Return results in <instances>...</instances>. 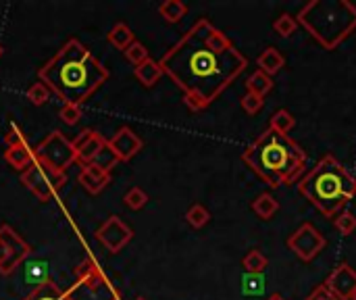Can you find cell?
<instances>
[{
  "mask_svg": "<svg viewBox=\"0 0 356 300\" xmlns=\"http://www.w3.org/2000/svg\"><path fill=\"white\" fill-rule=\"evenodd\" d=\"M106 144V140L94 132V130H84L75 140H73V148H75V159L80 161V165H88L94 161V157L100 152V148Z\"/></svg>",
  "mask_w": 356,
  "mask_h": 300,
  "instance_id": "5bb4252c",
  "label": "cell"
},
{
  "mask_svg": "<svg viewBox=\"0 0 356 300\" xmlns=\"http://www.w3.org/2000/svg\"><path fill=\"white\" fill-rule=\"evenodd\" d=\"M307 300H340L325 284H321V286H317L311 294H309V298Z\"/></svg>",
  "mask_w": 356,
  "mask_h": 300,
  "instance_id": "8d00e7d4",
  "label": "cell"
},
{
  "mask_svg": "<svg viewBox=\"0 0 356 300\" xmlns=\"http://www.w3.org/2000/svg\"><path fill=\"white\" fill-rule=\"evenodd\" d=\"M58 117L61 122L67 126H78L82 119V106L80 104H63L61 111H58Z\"/></svg>",
  "mask_w": 356,
  "mask_h": 300,
  "instance_id": "1f68e13d",
  "label": "cell"
},
{
  "mask_svg": "<svg viewBox=\"0 0 356 300\" xmlns=\"http://www.w3.org/2000/svg\"><path fill=\"white\" fill-rule=\"evenodd\" d=\"M78 179H80V184L90 194H100L110 184V173H106L100 167L88 163V165H82V171H80V177Z\"/></svg>",
  "mask_w": 356,
  "mask_h": 300,
  "instance_id": "9a60e30c",
  "label": "cell"
},
{
  "mask_svg": "<svg viewBox=\"0 0 356 300\" xmlns=\"http://www.w3.org/2000/svg\"><path fill=\"white\" fill-rule=\"evenodd\" d=\"M123 203H126V207L128 209H132V211H140L146 203H148V194L142 190V188H130L128 190V194L123 196Z\"/></svg>",
  "mask_w": 356,
  "mask_h": 300,
  "instance_id": "4dcf8cb0",
  "label": "cell"
},
{
  "mask_svg": "<svg viewBox=\"0 0 356 300\" xmlns=\"http://www.w3.org/2000/svg\"><path fill=\"white\" fill-rule=\"evenodd\" d=\"M246 88L250 94H257L261 98H265V94H269L273 90V78H269L267 73L263 71H254L248 80H246Z\"/></svg>",
  "mask_w": 356,
  "mask_h": 300,
  "instance_id": "603a6c76",
  "label": "cell"
},
{
  "mask_svg": "<svg viewBox=\"0 0 356 300\" xmlns=\"http://www.w3.org/2000/svg\"><path fill=\"white\" fill-rule=\"evenodd\" d=\"M21 184L40 200V203H48L58 190H61L67 184V173L54 171L50 167H46L40 161H34L32 167H27L21 173Z\"/></svg>",
  "mask_w": 356,
  "mask_h": 300,
  "instance_id": "52a82bcc",
  "label": "cell"
},
{
  "mask_svg": "<svg viewBox=\"0 0 356 300\" xmlns=\"http://www.w3.org/2000/svg\"><path fill=\"white\" fill-rule=\"evenodd\" d=\"M296 21L321 46L333 50L356 30V7L348 0H313Z\"/></svg>",
  "mask_w": 356,
  "mask_h": 300,
  "instance_id": "5b68a950",
  "label": "cell"
},
{
  "mask_svg": "<svg viewBox=\"0 0 356 300\" xmlns=\"http://www.w3.org/2000/svg\"><path fill=\"white\" fill-rule=\"evenodd\" d=\"M136 300H146V298H142V296H140V298H136Z\"/></svg>",
  "mask_w": 356,
  "mask_h": 300,
  "instance_id": "60d3db41",
  "label": "cell"
},
{
  "mask_svg": "<svg viewBox=\"0 0 356 300\" xmlns=\"http://www.w3.org/2000/svg\"><path fill=\"white\" fill-rule=\"evenodd\" d=\"M67 294L71 300H119L117 288L92 257L78 265L75 279Z\"/></svg>",
  "mask_w": 356,
  "mask_h": 300,
  "instance_id": "8992f818",
  "label": "cell"
},
{
  "mask_svg": "<svg viewBox=\"0 0 356 300\" xmlns=\"http://www.w3.org/2000/svg\"><path fill=\"white\" fill-rule=\"evenodd\" d=\"M287 249L302 261H313L323 249H325V235L313 225V223H302L287 238Z\"/></svg>",
  "mask_w": 356,
  "mask_h": 300,
  "instance_id": "30bf717a",
  "label": "cell"
},
{
  "mask_svg": "<svg viewBox=\"0 0 356 300\" xmlns=\"http://www.w3.org/2000/svg\"><path fill=\"white\" fill-rule=\"evenodd\" d=\"M257 65H259V71H263V73H267L269 78H273V76L279 73L281 67L285 65V58H283V54H281L277 48L269 46V48H265L263 54L257 58Z\"/></svg>",
  "mask_w": 356,
  "mask_h": 300,
  "instance_id": "2e32d148",
  "label": "cell"
},
{
  "mask_svg": "<svg viewBox=\"0 0 356 300\" xmlns=\"http://www.w3.org/2000/svg\"><path fill=\"white\" fill-rule=\"evenodd\" d=\"M5 144L7 148H15V146H27V138L21 132V128L17 124H11V128L5 134Z\"/></svg>",
  "mask_w": 356,
  "mask_h": 300,
  "instance_id": "836d02e7",
  "label": "cell"
},
{
  "mask_svg": "<svg viewBox=\"0 0 356 300\" xmlns=\"http://www.w3.org/2000/svg\"><path fill=\"white\" fill-rule=\"evenodd\" d=\"M294 126H296V119H294V115H292L289 111H285V108L277 111V113L271 117V122H269V130H273V132H277V134H281V136H287V134L294 130Z\"/></svg>",
  "mask_w": 356,
  "mask_h": 300,
  "instance_id": "cb8c5ba5",
  "label": "cell"
},
{
  "mask_svg": "<svg viewBox=\"0 0 356 300\" xmlns=\"http://www.w3.org/2000/svg\"><path fill=\"white\" fill-rule=\"evenodd\" d=\"M158 13L165 21L169 23H177L182 21L188 13V7L182 3V0H165V3L158 5Z\"/></svg>",
  "mask_w": 356,
  "mask_h": 300,
  "instance_id": "44dd1931",
  "label": "cell"
},
{
  "mask_svg": "<svg viewBox=\"0 0 356 300\" xmlns=\"http://www.w3.org/2000/svg\"><path fill=\"white\" fill-rule=\"evenodd\" d=\"M27 98H29L36 106H42V104L48 102V98H50V90H48V88L38 80L36 84L29 86V90H27Z\"/></svg>",
  "mask_w": 356,
  "mask_h": 300,
  "instance_id": "d6a6232c",
  "label": "cell"
},
{
  "mask_svg": "<svg viewBox=\"0 0 356 300\" xmlns=\"http://www.w3.org/2000/svg\"><path fill=\"white\" fill-rule=\"evenodd\" d=\"M335 227H337V231H342L344 235H350V233L356 229V215H354V213H348V211L340 213V215L335 217Z\"/></svg>",
  "mask_w": 356,
  "mask_h": 300,
  "instance_id": "e575fe53",
  "label": "cell"
},
{
  "mask_svg": "<svg viewBox=\"0 0 356 300\" xmlns=\"http://www.w3.org/2000/svg\"><path fill=\"white\" fill-rule=\"evenodd\" d=\"M23 300H71L67 290L58 288L54 281H44L38 288H34V292H29Z\"/></svg>",
  "mask_w": 356,
  "mask_h": 300,
  "instance_id": "ac0fdd59",
  "label": "cell"
},
{
  "mask_svg": "<svg viewBox=\"0 0 356 300\" xmlns=\"http://www.w3.org/2000/svg\"><path fill=\"white\" fill-rule=\"evenodd\" d=\"M29 253L32 246L11 225H0V275L15 273Z\"/></svg>",
  "mask_w": 356,
  "mask_h": 300,
  "instance_id": "9c48e42d",
  "label": "cell"
},
{
  "mask_svg": "<svg viewBox=\"0 0 356 300\" xmlns=\"http://www.w3.org/2000/svg\"><path fill=\"white\" fill-rule=\"evenodd\" d=\"M267 300H285V298H283L281 294H273V296H269Z\"/></svg>",
  "mask_w": 356,
  "mask_h": 300,
  "instance_id": "74e56055",
  "label": "cell"
},
{
  "mask_svg": "<svg viewBox=\"0 0 356 300\" xmlns=\"http://www.w3.org/2000/svg\"><path fill=\"white\" fill-rule=\"evenodd\" d=\"M108 42L117 48V50H128V46H132L134 42H136V36H134V32L130 30V25L128 23H117L110 32H108Z\"/></svg>",
  "mask_w": 356,
  "mask_h": 300,
  "instance_id": "ffe728a7",
  "label": "cell"
},
{
  "mask_svg": "<svg viewBox=\"0 0 356 300\" xmlns=\"http://www.w3.org/2000/svg\"><path fill=\"white\" fill-rule=\"evenodd\" d=\"M263 104H265V100L261 96H257V94H250V92H246V96L242 98V108L248 115H257L263 108Z\"/></svg>",
  "mask_w": 356,
  "mask_h": 300,
  "instance_id": "d590c367",
  "label": "cell"
},
{
  "mask_svg": "<svg viewBox=\"0 0 356 300\" xmlns=\"http://www.w3.org/2000/svg\"><path fill=\"white\" fill-rule=\"evenodd\" d=\"M298 190L325 217L335 219L342 209L354 198L356 179L335 157L327 154L298 184Z\"/></svg>",
  "mask_w": 356,
  "mask_h": 300,
  "instance_id": "277c9868",
  "label": "cell"
},
{
  "mask_svg": "<svg viewBox=\"0 0 356 300\" xmlns=\"http://www.w3.org/2000/svg\"><path fill=\"white\" fill-rule=\"evenodd\" d=\"M3 52H5V48H3V44H0V56H3Z\"/></svg>",
  "mask_w": 356,
  "mask_h": 300,
  "instance_id": "f35d334b",
  "label": "cell"
},
{
  "mask_svg": "<svg viewBox=\"0 0 356 300\" xmlns=\"http://www.w3.org/2000/svg\"><path fill=\"white\" fill-rule=\"evenodd\" d=\"M242 161L269 188L292 186L307 167V152L292 138L273 130L263 132L244 152Z\"/></svg>",
  "mask_w": 356,
  "mask_h": 300,
  "instance_id": "3957f363",
  "label": "cell"
},
{
  "mask_svg": "<svg viewBox=\"0 0 356 300\" xmlns=\"http://www.w3.org/2000/svg\"><path fill=\"white\" fill-rule=\"evenodd\" d=\"M126 56H128V61L134 65V67H138V65H142V63H146L148 58H150V54H148V48L142 44V42H134L132 46H128V50H126Z\"/></svg>",
  "mask_w": 356,
  "mask_h": 300,
  "instance_id": "f1b7e54d",
  "label": "cell"
},
{
  "mask_svg": "<svg viewBox=\"0 0 356 300\" xmlns=\"http://www.w3.org/2000/svg\"><path fill=\"white\" fill-rule=\"evenodd\" d=\"M117 163H119V159H117V154L112 152V148L108 146V142L100 148V152H98V154L94 157V161H92V165L100 167V169L106 171V173H110V169H115Z\"/></svg>",
  "mask_w": 356,
  "mask_h": 300,
  "instance_id": "d4e9b609",
  "label": "cell"
},
{
  "mask_svg": "<svg viewBox=\"0 0 356 300\" xmlns=\"http://www.w3.org/2000/svg\"><path fill=\"white\" fill-rule=\"evenodd\" d=\"M34 157L36 161L44 163L46 167L54 169V171H61L67 173V169L71 167L75 159V148L73 142L67 140L65 134H61L58 130L50 132L36 148H34Z\"/></svg>",
  "mask_w": 356,
  "mask_h": 300,
  "instance_id": "ba28073f",
  "label": "cell"
},
{
  "mask_svg": "<svg viewBox=\"0 0 356 300\" xmlns=\"http://www.w3.org/2000/svg\"><path fill=\"white\" fill-rule=\"evenodd\" d=\"M108 146L112 148V152L117 154L119 161H130L142 150L144 142L132 128L123 126L121 130H117L115 136L108 140Z\"/></svg>",
  "mask_w": 356,
  "mask_h": 300,
  "instance_id": "7c38bea8",
  "label": "cell"
},
{
  "mask_svg": "<svg viewBox=\"0 0 356 300\" xmlns=\"http://www.w3.org/2000/svg\"><path fill=\"white\" fill-rule=\"evenodd\" d=\"M296 27H298V21H296L289 13H281V15L275 19V23H273V30H275L281 38H289V36L296 32Z\"/></svg>",
  "mask_w": 356,
  "mask_h": 300,
  "instance_id": "f546056e",
  "label": "cell"
},
{
  "mask_svg": "<svg viewBox=\"0 0 356 300\" xmlns=\"http://www.w3.org/2000/svg\"><path fill=\"white\" fill-rule=\"evenodd\" d=\"M163 76L184 90V104L198 113L248 67V58L209 19H198L158 61Z\"/></svg>",
  "mask_w": 356,
  "mask_h": 300,
  "instance_id": "6da1fadb",
  "label": "cell"
},
{
  "mask_svg": "<svg viewBox=\"0 0 356 300\" xmlns=\"http://www.w3.org/2000/svg\"><path fill=\"white\" fill-rule=\"evenodd\" d=\"M252 211L261 217V219H271L277 211H279V203L275 200V196H271L269 192L265 194H259L254 200H252Z\"/></svg>",
  "mask_w": 356,
  "mask_h": 300,
  "instance_id": "7402d4cb",
  "label": "cell"
},
{
  "mask_svg": "<svg viewBox=\"0 0 356 300\" xmlns=\"http://www.w3.org/2000/svg\"><path fill=\"white\" fill-rule=\"evenodd\" d=\"M242 290L248 296H259L265 292V277L263 273H246L242 277Z\"/></svg>",
  "mask_w": 356,
  "mask_h": 300,
  "instance_id": "83f0119b",
  "label": "cell"
},
{
  "mask_svg": "<svg viewBox=\"0 0 356 300\" xmlns=\"http://www.w3.org/2000/svg\"><path fill=\"white\" fill-rule=\"evenodd\" d=\"M136 78H138V82L144 88H152L163 78V69H161L158 61H152V58H148L146 63L136 67Z\"/></svg>",
  "mask_w": 356,
  "mask_h": 300,
  "instance_id": "d6986e66",
  "label": "cell"
},
{
  "mask_svg": "<svg viewBox=\"0 0 356 300\" xmlns=\"http://www.w3.org/2000/svg\"><path fill=\"white\" fill-rule=\"evenodd\" d=\"M134 238V231L128 223H123L117 215H110L98 229H96V240L108 251V253H119L123 251Z\"/></svg>",
  "mask_w": 356,
  "mask_h": 300,
  "instance_id": "8fae6325",
  "label": "cell"
},
{
  "mask_svg": "<svg viewBox=\"0 0 356 300\" xmlns=\"http://www.w3.org/2000/svg\"><path fill=\"white\" fill-rule=\"evenodd\" d=\"M267 257L261 253V251H250L246 257H244V261H242V267L246 269V273H263L265 271V267H267Z\"/></svg>",
  "mask_w": 356,
  "mask_h": 300,
  "instance_id": "484cf974",
  "label": "cell"
},
{
  "mask_svg": "<svg viewBox=\"0 0 356 300\" xmlns=\"http://www.w3.org/2000/svg\"><path fill=\"white\" fill-rule=\"evenodd\" d=\"M350 300H356V290H354V294H352V298Z\"/></svg>",
  "mask_w": 356,
  "mask_h": 300,
  "instance_id": "ab89813d",
  "label": "cell"
},
{
  "mask_svg": "<svg viewBox=\"0 0 356 300\" xmlns=\"http://www.w3.org/2000/svg\"><path fill=\"white\" fill-rule=\"evenodd\" d=\"M325 286H327L340 300H350L352 294H354V290H356V271H354L350 265L342 263L340 267H335V269L329 273Z\"/></svg>",
  "mask_w": 356,
  "mask_h": 300,
  "instance_id": "4fadbf2b",
  "label": "cell"
},
{
  "mask_svg": "<svg viewBox=\"0 0 356 300\" xmlns=\"http://www.w3.org/2000/svg\"><path fill=\"white\" fill-rule=\"evenodd\" d=\"M186 221H188L192 227L200 229V227H204V225L211 221V213H209L206 207H202V205H192V207L188 209V213H186Z\"/></svg>",
  "mask_w": 356,
  "mask_h": 300,
  "instance_id": "4316f807",
  "label": "cell"
},
{
  "mask_svg": "<svg viewBox=\"0 0 356 300\" xmlns=\"http://www.w3.org/2000/svg\"><path fill=\"white\" fill-rule=\"evenodd\" d=\"M5 161L15 169V171H25L27 167H32V163L36 161L34 157V148L27 146H15V148H7L5 150Z\"/></svg>",
  "mask_w": 356,
  "mask_h": 300,
  "instance_id": "e0dca14e",
  "label": "cell"
},
{
  "mask_svg": "<svg viewBox=\"0 0 356 300\" xmlns=\"http://www.w3.org/2000/svg\"><path fill=\"white\" fill-rule=\"evenodd\" d=\"M38 80L65 104L82 106L108 80V69L78 38H71L38 71Z\"/></svg>",
  "mask_w": 356,
  "mask_h": 300,
  "instance_id": "7a4b0ae2",
  "label": "cell"
}]
</instances>
